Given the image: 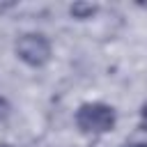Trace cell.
<instances>
[{
  "instance_id": "cell-1",
  "label": "cell",
  "mask_w": 147,
  "mask_h": 147,
  "mask_svg": "<svg viewBox=\"0 0 147 147\" xmlns=\"http://www.w3.org/2000/svg\"><path fill=\"white\" fill-rule=\"evenodd\" d=\"M76 122L85 133H108L115 126V110L106 103H85L78 108Z\"/></svg>"
},
{
  "instance_id": "cell-2",
  "label": "cell",
  "mask_w": 147,
  "mask_h": 147,
  "mask_svg": "<svg viewBox=\"0 0 147 147\" xmlns=\"http://www.w3.org/2000/svg\"><path fill=\"white\" fill-rule=\"evenodd\" d=\"M16 55L25 64H30V67H41L51 57V44L46 41L44 34L28 32V34L18 37V41H16Z\"/></svg>"
},
{
  "instance_id": "cell-3",
  "label": "cell",
  "mask_w": 147,
  "mask_h": 147,
  "mask_svg": "<svg viewBox=\"0 0 147 147\" xmlns=\"http://www.w3.org/2000/svg\"><path fill=\"white\" fill-rule=\"evenodd\" d=\"M71 11H74V14H92L94 7H92V5H85V7H83V5H76V7H71Z\"/></svg>"
},
{
  "instance_id": "cell-4",
  "label": "cell",
  "mask_w": 147,
  "mask_h": 147,
  "mask_svg": "<svg viewBox=\"0 0 147 147\" xmlns=\"http://www.w3.org/2000/svg\"><path fill=\"white\" fill-rule=\"evenodd\" d=\"M140 126L147 129V103H145V108H142V113H140Z\"/></svg>"
},
{
  "instance_id": "cell-5",
  "label": "cell",
  "mask_w": 147,
  "mask_h": 147,
  "mask_svg": "<svg viewBox=\"0 0 147 147\" xmlns=\"http://www.w3.org/2000/svg\"><path fill=\"white\" fill-rule=\"evenodd\" d=\"M133 147H147V145H133Z\"/></svg>"
}]
</instances>
